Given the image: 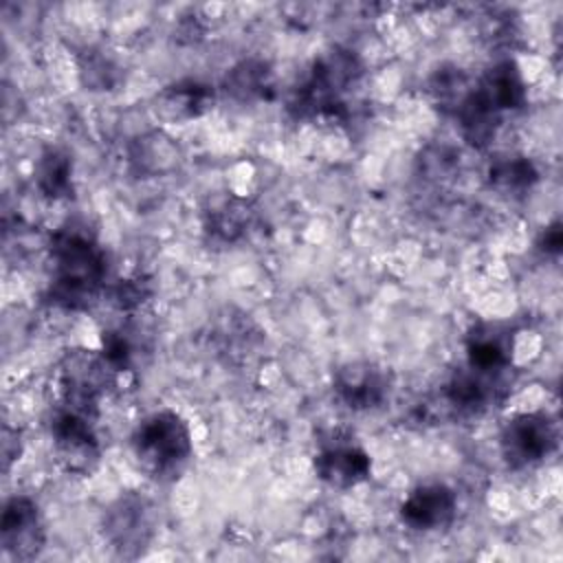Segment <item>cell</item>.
Masks as SVG:
<instances>
[{
    "mask_svg": "<svg viewBox=\"0 0 563 563\" xmlns=\"http://www.w3.org/2000/svg\"><path fill=\"white\" fill-rule=\"evenodd\" d=\"M130 451L145 477L158 484L174 482L185 473L194 455L189 424L174 409H156L132 431Z\"/></svg>",
    "mask_w": 563,
    "mask_h": 563,
    "instance_id": "3957f363",
    "label": "cell"
},
{
    "mask_svg": "<svg viewBox=\"0 0 563 563\" xmlns=\"http://www.w3.org/2000/svg\"><path fill=\"white\" fill-rule=\"evenodd\" d=\"M97 416L57 402L48 422L53 453L59 468L68 475L86 477L101 460V444L97 435Z\"/></svg>",
    "mask_w": 563,
    "mask_h": 563,
    "instance_id": "5b68a950",
    "label": "cell"
},
{
    "mask_svg": "<svg viewBox=\"0 0 563 563\" xmlns=\"http://www.w3.org/2000/svg\"><path fill=\"white\" fill-rule=\"evenodd\" d=\"M35 185L40 194L51 200L70 198L75 191V185H73V158L68 156V152L48 147L35 165Z\"/></svg>",
    "mask_w": 563,
    "mask_h": 563,
    "instance_id": "ffe728a7",
    "label": "cell"
},
{
    "mask_svg": "<svg viewBox=\"0 0 563 563\" xmlns=\"http://www.w3.org/2000/svg\"><path fill=\"white\" fill-rule=\"evenodd\" d=\"M158 528L154 501L141 493H123L103 512L101 532L110 550L121 559H139Z\"/></svg>",
    "mask_w": 563,
    "mask_h": 563,
    "instance_id": "8992f818",
    "label": "cell"
},
{
    "mask_svg": "<svg viewBox=\"0 0 563 563\" xmlns=\"http://www.w3.org/2000/svg\"><path fill=\"white\" fill-rule=\"evenodd\" d=\"M457 512L455 493L440 482L416 486L398 508L400 521L413 532H438L453 523Z\"/></svg>",
    "mask_w": 563,
    "mask_h": 563,
    "instance_id": "7c38bea8",
    "label": "cell"
},
{
    "mask_svg": "<svg viewBox=\"0 0 563 563\" xmlns=\"http://www.w3.org/2000/svg\"><path fill=\"white\" fill-rule=\"evenodd\" d=\"M46 541L44 519L35 499L13 495L7 499L0 519V543L13 561H33Z\"/></svg>",
    "mask_w": 563,
    "mask_h": 563,
    "instance_id": "8fae6325",
    "label": "cell"
},
{
    "mask_svg": "<svg viewBox=\"0 0 563 563\" xmlns=\"http://www.w3.org/2000/svg\"><path fill=\"white\" fill-rule=\"evenodd\" d=\"M473 84L468 75L453 64H444L433 70V75L427 81V92L431 101L446 114H455V110L462 106L466 95L471 92Z\"/></svg>",
    "mask_w": 563,
    "mask_h": 563,
    "instance_id": "44dd1931",
    "label": "cell"
},
{
    "mask_svg": "<svg viewBox=\"0 0 563 563\" xmlns=\"http://www.w3.org/2000/svg\"><path fill=\"white\" fill-rule=\"evenodd\" d=\"M257 218V209L253 200L224 194L213 200L202 211V227L205 233L220 244H235L240 242Z\"/></svg>",
    "mask_w": 563,
    "mask_h": 563,
    "instance_id": "9a60e30c",
    "label": "cell"
},
{
    "mask_svg": "<svg viewBox=\"0 0 563 563\" xmlns=\"http://www.w3.org/2000/svg\"><path fill=\"white\" fill-rule=\"evenodd\" d=\"M510 383V372L493 374L464 365L442 385L440 402L451 418H477L506 398Z\"/></svg>",
    "mask_w": 563,
    "mask_h": 563,
    "instance_id": "ba28073f",
    "label": "cell"
},
{
    "mask_svg": "<svg viewBox=\"0 0 563 563\" xmlns=\"http://www.w3.org/2000/svg\"><path fill=\"white\" fill-rule=\"evenodd\" d=\"M222 90L238 103L268 101L275 95V75L271 64L260 57L240 59L222 79Z\"/></svg>",
    "mask_w": 563,
    "mask_h": 563,
    "instance_id": "ac0fdd59",
    "label": "cell"
},
{
    "mask_svg": "<svg viewBox=\"0 0 563 563\" xmlns=\"http://www.w3.org/2000/svg\"><path fill=\"white\" fill-rule=\"evenodd\" d=\"M559 422L550 413H517L499 431V453L508 468L526 471L550 460L559 449Z\"/></svg>",
    "mask_w": 563,
    "mask_h": 563,
    "instance_id": "52a82bcc",
    "label": "cell"
},
{
    "mask_svg": "<svg viewBox=\"0 0 563 563\" xmlns=\"http://www.w3.org/2000/svg\"><path fill=\"white\" fill-rule=\"evenodd\" d=\"M361 57L345 48L332 46L323 51L310 66L288 99V114L297 121L306 119H350V92L363 79Z\"/></svg>",
    "mask_w": 563,
    "mask_h": 563,
    "instance_id": "7a4b0ae2",
    "label": "cell"
},
{
    "mask_svg": "<svg viewBox=\"0 0 563 563\" xmlns=\"http://www.w3.org/2000/svg\"><path fill=\"white\" fill-rule=\"evenodd\" d=\"M119 378L103 352L68 350L57 363V402L99 416L101 398Z\"/></svg>",
    "mask_w": 563,
    "mask_h": 563,
    "instance_id": "277c9868",
    "label": "cell"
},
{
    "mask_svg": "<svg viewBox=\"0 0 563 563\" xmlns=\"http://www.w3.org/2000/svg\"><path fill=\"white\" fill-rule=\"evenodd\" d=\"M561 246H563V229H561V222L554 220L552 224H548L541 231V235L537 240V249L545 255H559Z\"/></svg>",
    "mask_w": 563,
    "mask_h": 563,
    "instance_id": "cb8c5ba5",
    "label": "cell"
},
{
    "mask_svg": "<svg viewBox=\"0 0 563 563\" xmlns=\"http://www.w3.org/2000/svg\"><path fill=\"white\" fill-rule=\"evenodd\" d=\"M475 97L499 119L526 106L528 88L515 59H499L473 84Z\"/></svg>",
    "mask_w": 563,
    "mask_h": 563,
    "instance_id": "4fadbf2b",
    "label": "cell"
},
{
    "mask_svg": "<svg viewBox=\"0 0 563 563\" xmlns=\"http://www.w3.org/2000/svg\"><path fill=\"white\" fill-rule=\"evenodd\" d=\"M314 473L325 486L350 490L369 477L372 460L369 453L350 435L336 431L319 444L314 455Z\"/></svg>",
    "mask_w": 563,
    "mask_h": 563,
    "instance_id": "9c48e42d",
    "label": "cell"
},
{
    "mask_svg": "<svg viewBox=\"0 0 563 563\" xmlns=\"http://www.w3.org/2000/svg\"><path fill=\"white\" fill-rule=\"evenodd\" d=\"M216 103V88L198 79H180L154 97V114L165 123H185L207 114Z\"/></svg>",
    "mask_w": 563,
    "mask_h": 563,
    "instance_id": "5bb4252c",
    "label": "cell"
},
{
    "mask_svg": "<svg viewBox=\"0 0 563 563\" xmlns=\"http://www.w3.org/2000/svg\"><path fill=\"white\" fill-rule=\"evenodd\" d=\"M486 176L493 189L508 196H519L537 185L539 169L523 154H499L490 161Z\"/></svg>",
    "mask_w": 563,
    "mask_h": 563,
    "instance_id": "d6986e66",
    "label": "cell"
},
{
    "mask_svg": "<svg viewBox=\"0 0 563 563\" xmlns=\"http://www.w3.org/2000/svg\"><path fill=\"white\" fill-rule=\"evenodd\" d=\"M466 363L479 372H510L512 332L501 323H477L466 334Z\"/></svg>",
    "mask_w": 563,
    "mask_h": 563,
    "instance_id": "2e32d148",
    "label": "cell"
},
{
    "mask_svg": "<svg viewBox=\"0 0 563 563\" xmlns=\"http://www.w3.org/2000/svg\"><path fill=\"white\" fill-rule=\"evenodd\" d=\"M121 79V68L103 51L90 48L79 57V81L86 90H112Z\"/></svg>",
    "mask_w": 563,
    "mask_h": 563,
    "instance_id": "7402d4cb",
    "label": "cell"
},
{
    "mask_svg": "<svg viewBox=\"0 0 563 563\" xmlns=\"http://www.w3.org/2000/svg\"><path fill=\"white\" fill-rule=\"evenodd\" d=\"M183 161L180 145L161 130L136 136L128 147V163L139 176H163L174 172Z\"/></svg>",
    "mask_w": 563,
    "mask_h": 563,
    "instance_id": "e0dca14e",
    "label": "cell"
},
{
    "mask_svg": "<svg viewBox=\"0 0 563 563\" xmlns=\"http://www.w3.org/2000/svg\"><path fill=\"white\" fill-rule=\"evenodd\" d=\"M22 453V438L18 429L4 427L2 431V462H4V471L11 468V464L20 457Z\"/></svg>",
    "mask_w": 563,
    "mask_h": 563,
    "instance_id": "d4e9b609",
    "label": "cell"
},
{
    "mask_svg": "<svg viewBox=\"0 0 563 563\" xmlns=\"http://www.w3.org/2000/svg\"><path fill=\"white\" fill-rule=\"evenodd\" d=\"M332 389L345 409L374 411L389 400L391 376L372 361H352L334 372Z\"/></svg>",
    "mask_w": 563,
    "mask_h": 563,
    "instance_id": "30bf717a",
    "label": "cell"
},
{
    "mask_svg": "<svg viewBox=\"0 0 563 563\" xmlns=\"http://www.w3.org/2000/svg\"><path fill=\"white\" fill-rule=\"evenodd\" d=\"M154 288L150 277L145 275H132L125 279H119L110 288H106L108 301L121 312V314H134L141 312L147 299L152 297Z\"/></svg>",
    "mask_w": 563,
    "mask_h": 563,
    "instance_id": "603a6c76",
    "label": "cell"
},
{
    "mask_svg": "<svg viewBox=\"0 0 563 563\" xmlns=\"http://www.w3.org/2000/svg\"><path fill=\"white\" fill-rule=\"evenodd\" d=\"M46 301L62 310H88L106 295L108 257L86 224L68 222L48 240Z\"/></svg>",
    "mask_w": 563,
    "mask_h": 563,
    "instance_id": "6da1fadb",
    "label": "cell"
}]
</instances>
